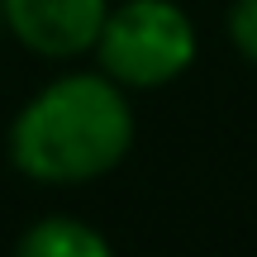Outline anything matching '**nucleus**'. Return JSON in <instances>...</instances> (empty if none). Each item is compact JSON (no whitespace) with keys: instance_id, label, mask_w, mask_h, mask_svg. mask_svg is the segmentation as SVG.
<instances>
[{"instance_id":"f257e3e1","label":"nucleus","mask_w":257,"mask_h":257,"mask_svg":"<svg viewBox=\"0 0 257 257\" xmlns=\"http://www.w3.org/2000/svg\"><path fill=\"white\" fill-rule=\"evenodd\" d=\"M134 148V110L105 72L48 81L10 124V162L43 186H81L114 172Z\"/></svg>"},{"instance_id":"f03ea898","label":"nucleus","mask_w":257,"mask_h":257,"mask_svg":"<svg viewBox=\"0 0 257 257\" xmlns=\"http://www.w3.org/2000/svg\"><path fill=\"white\" fill-rule=\"evenodd\" d=\"M91 53L124 91H157L195 62V24L176 0H124L110 5Z\"/></svg>"},{"instance_id":"7ed1b4c3","label":"nucleus","mask_w":257,"mask_h":257,"mask_svg":"<svg viewBox=\"0 0 257 257\" xmlns=\"http://www.w3.org/2000/svg\"><path fill=\"white\" fill-rule=\"evenodd\" d=\"M110 0H5V34L38 57H81L95 48Z\"/></svg>"},{"instance_id":"20e7f679","label":"nucleus","mask_w":257,"mask_h":257,"mask_svg":"<svg viewBox=\"0 0 257 257\" xmlns=\"http://www.w3.org/2000/svg\"><path fill=\"white\" fill-rule=\"evenodd\" d=\"M24 257H110V238L72 214H48L19 238Z\"/></svg>"},{"instance_id":"39448f33","label":"nucleus","mask_w":257,"mask_h":257,"mask_svg":"<svg viewBox=\"0 0 257 257\" xmlns=\"http://www.w3.org/2000/svg\"><path fill=\"white\" fill-rule=\"evenodd\" d=\"M229 43L248 62H257V0H233L229 5Z\"/></svg>"},{"instance_id":"423d86ee","label":"nucleus","mask_w":257,"mask_h":257,"mask_svg":"<svg viewBox=\"0 0 257 257\" xmlns=\"http://www.w3.org/2000/svg\"><path fill=\"white\" fill-rule=\"evenodd\" d=\"M0 34H5V0H0Z\"/></svg>"}]
</instances>
